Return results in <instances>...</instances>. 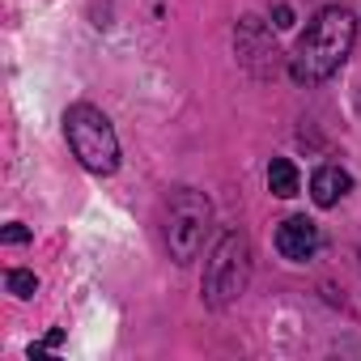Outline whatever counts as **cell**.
<instances>
[{"label":"cell","mask_w":361,"mask_h":361,"mask_svg":"<svg viewBox=\"0 0 361 361\" xmlns=\"http://www.w3.org/2000/svg\"><path fill=\"white\" fill-rule=\"evenodd\" d=\"M353 43H357V22H353V13H348V9H336V5H331V9H319L314 22L306 26V35L298 39L293 64H289L293 81H298V85H319V81H327V77L348 60Z\"/></svg>","instance_id":"obj_1"},{"label":"cell","mask_w":361,"mask_h":361,"mask_svg":"<svg viewBox=\"0 0 361 361\" xmlns=\"http://www.w3.org/2000/svg\"><path fill=\"white\" fill-rule=\"evenodd\" d=\"M247 281H251V238L243 230H230L217 238V247L204 264V302L213 310H221L243 298Z\"/></svg>","instance_id":"obj_2"},{"label":"cell","mask_w":361,"mask_h":361,"mask_svg":"<svg viewBox=\"0 0 361 361\" xmlns=\"http://www.w3.org/2000/svg\"><path fill=\"white\" fill-rule=\"evenodd\" d=\"M64 132H68V145H73V153H77V161H81L85 170H94V174H115V166H119V140H115L111 119H106L98 106H90V102L68 106Z\"/></svg>","instance_id":"obj_3"},{"label":"cell","mask_w":361,"mask_h":361,"mask_svg":"<svg viewBox=\"0 0 361 361\" xmlns=\"http://www.w3.org/2000/svg\"><path fill=\"white\" fill-rule=\"evenodd\" d=\"M213 221V204L204 192L178 188L166 204V247L174 264H192L204 247V230Z\"/></svg>","instance_id":"obj_4"},{"label":"cell","mask_w":361,"mask_h":361,"mask_svg":"<svg viewBox=\"0 0 361 361\" xmlns=\"http://www.w3.org/2000/svg\"><path fill=\"white\" fill-rule=\"evenodd\" d=\"M276 251H281L285 259H293V264H306V259L319 251V226H314L310 217H289V221H281V230H276Z\"/></svg>","instance_id":"obj_5"},{"label":"cell","mask_w":361,"mask_h":361,"mask_svg":"<svg viewBox=\"0 0 361 361\" xmlns=\"http://www.w3.org/2000/svg\"><path fill=\"white\" fill-rule=\"evenodd\" d=\"M348 188H353V178H348L340 166H319V170H314V178H310V196H314V204H319V209H331L336 200H344V196H348Z\"/></svg>","instance_id":"obj_6"},{"label":"cell","mask_w":361,"mask_h":361,"mask_svg":"<svg viewBox=\"0 0 361 361\" xmlns=\"http://www.w3.org/2000/svg\"><path fill=\"white\" fill-rule=\"evenodd\" d=\"M238 56H243L255 73H264L259 60H276V43L264 39V26H259L255 18H247V22L238 26Z\"/></svg>","instance_id":"obj_7"},{"label":"cell","mask_w":361,"mask_h":361,"mask_svg":"<svg viewBox=\"0 0 361 361\" xmlns=\"http://www.w3.org/2000/svg\"><path fill=\"white\" fill-rule=\"evenodd\" d=\"M268 188H272V196H281V200H289V196H298V166L289 161V157H272V166H268Z\"/></svg>","instance_id":"obj_8"},{"label":"cell","mask_w":361,"mask_h":361,"mask_svg":"<svg viewBox=\"0 0 361 361\" xmlns=\"http://www.w3.org/2000/svg\"><path fill=\"white\" fill-rule=\"evenodd\" d=\"M5 285H9V293H13V298H35L39 276H35V272H26V268H13V272L5 276Z\"/></svg>","instance_id":"obj_9"},{"label":"cell","mask_w":361,"mask_h":361,"mask_svg":"<svg viewBox=\"0 0 361 361\" xmlns=\"http://www.w3.org/2000/svg\"><path fill=\"white\" fill-rule=\"evenodd\" d=\"M5 243H30V230L13 221V226H5Z\"/></svg>","instance_id":"obj_10"},{"label":"cell","mask_w":361,"mask_h":361,"mask_svg":"<svg viewBox=\"0 0 361 361\" xmlns=\"http://www.w3.org/2000/svg\"><path fill=\"white\" fill-rule=\"evenodd\" d=\"M272 18H276V26H281V30H289V26H293V9H289V5H276V13H272Z\"/></svg>","instance_id":"obj_11"}]
</instances>
